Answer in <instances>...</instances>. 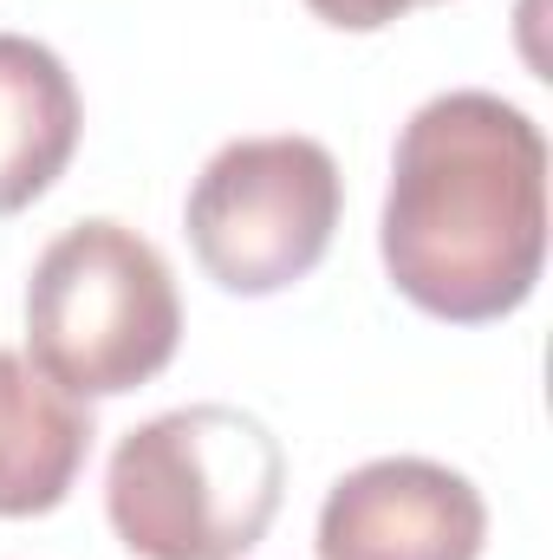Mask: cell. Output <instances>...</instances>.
<instances>
[{
    "instance_id": "7a4b0ae2",
    "label": "cell",
    "mask_w": 553,
    "mask_h": 560,
    "mask_svg": "<svg viewBox=\"0 0 553 560\" xmlns=\"http://www.w3.org/2000/svg\"><path fill=\"white\" fill-rule=\"evenodd\" d=\"M286 450L242 405H183L138 423L105 469L111 535L138 560H242L268 541Z\"/></svg>"
},
{
    "instance_id": "6da1fadb",
    "label": "cell",
    "mask_w": 553,
    "mask_h": 560,
    "mask_svg": "<svg viewBox=\"0 0 553 560\" xmlns=\"http://www.w3.org/2000/svg\"><path fill=\"white\" fill-rule=\"evenodd\" d=\"M385 275L416 313L489 326L528 306L548 261V138L495 92L416 105L391 150Z\"/></svg>"
},
{
    "instance_id": "52a82bcc",
    "label": "cell",
    "mask_w": 553,
    "mask_h": 560,
    "mask_svg": "<svg viewBox=\"0 0 553 560\" xmlns=\"http://www.w3.org/2000/svg\"><path fill=\"white\" fill-rule=\"evenodd\" d=\"M92 450V411L0 346V522L52 515Z\"/></svg>"
},
{
    "instance_id": "5b68a950",
    "label": "cell",
    "mask_w": 553,
    "mask_h": 560,
    "mask_svg": "<svg viewBox=\"0 0 553 560\" xmlns=\"http://www.w3.org/2000/svg\"><path fill=\"white\" fill-rule=\"evenodd\" d=\"M489 541L482 489L430 456H378L332 482L319 560H475Z\"/></svg>"
},
{
    "instance_id": "3957f363",
    "label": "cell",
    "mask_w": 553,
    "mask_h": 560,
    "mask_svg": "<svg viewBox=\"0 0 553 560\" xmlns=\"http://www.w3.org/2000/svg\"><path fill=\"white\" fill-rule=\"evenodd\" d=\"M183 346V300L156 242L131 222H72L26 280V359L66 398H125Z\"/></svg>"
},
{
    "instance_id": "8992f818",
    "label": "cell",
    "mask_w": 553,
    "mask_h": 560,
    "mask_svg": "<svg viewBox=\"0 0 553 560\" xmlns=\"http://www.w3.org/2000/svg\"><path fill=\"white\" fill-rule=\"evenodd\" d=\"M85 131L79 85L66 59L26 33H0V215L39 202Z\"/></svg>"
},
{
    "instance_id": "ba28073f",
    "label": "cell",
    "mask_w": 553,
    "mask_h": 560,
    "mask_svg": "<svg viewBox=\"0 0 553 560\" xmlns=\"http://www.w3.org/2000/svg\"><path fill=\"white\" fill-rule=\"evenodd\" d=\"M306 7L339 33H378V26L404 20L411 7H430V0H306Z\"/></svg>"
},
{
    "instance_id": "277c9868",
    "label": "cell",
    "mask_w": 553,
    "mask_h": 560,
    "mask_svg": "<svg viewBox=\"0 0 553 560\" xmlns=\"http://www.w3.org/2000/svg\"><path fill=\"white\" fill-rule=\"evenodd\" d=\"M345 183L319 138H235L222 143L183 209L189 248L222 293L268 300L306 280L339 229Z\"/></svg>"
}]
</instances>
